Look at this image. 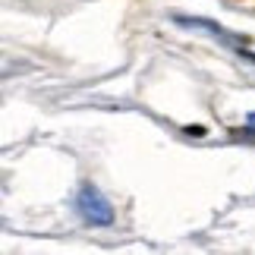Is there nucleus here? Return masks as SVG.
Instances as JSON below:
<instances>
[{
	"instance_id": "f257e3e1",
	"label": "nucleus",
	"mask_w": 255,
	"mask_h": 255,
	"mask_svg": "<svg viewBox=\"0 0 255 255\" xmlns=\"http://www.w3.org/2000/svg\"><path fill=\"white\" fill-rule=\"evenodd\" d=\"M79 214L88 221V224H95V227H111L114 224V208H111V202L104 199L101 192L95 189V186H82L79 189Z\"/></svg>"
},
{
	"instance_id": "f03ea898",
	"label": "nucleus",
	"mask_w": 255,
	"mask_h": 255,
	"mask_svg": "<svg viewBox=\"0 0 255 255\" xmlns=\"http://www.w3.org/2000/svg\"><path fill=\"white\" fill-rule=\"evenodd\" d=\"M176 25H186V28H202V32H208V35H214V38H221L227 47H237V51H243V41L237 35H230V32H224L221 25H214V22H208V19H186V16H176Z\"/></svg>"
},
{
	"instance_id": "7ed1b4c3",
	"label": "nucleus",
	"mask_w": 255,
	"mask_h": 255,
	"mask_svg": "<svg viewBox=\"0 0 255 255\" xmlns=\"http://www.w3.org/2000/svg\"><path fill=\"white\" fill-rule=\"evenodd\" d=\"M246 126H249V129H255V111H252V114L246 117Z\"/></svg>"
}]
</instances>
